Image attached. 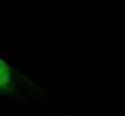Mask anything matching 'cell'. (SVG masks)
<instances>
[{"label":"cell","mask_w":125,"mask_h":116,"mask_svg":"<svg viewBox=\"0 0 125 116\" xmlns=\"http://www.w3.org/2000/svg\"><path fill=\"white\" fill-rule=\"evenodd\" d=\"M11 81V72L7 63L0 58V88H5Z\"/></svg>","instance_id":"6da1fadb"}]
</instances>
